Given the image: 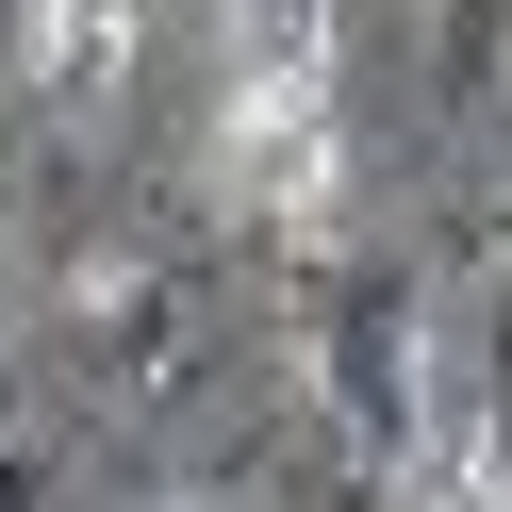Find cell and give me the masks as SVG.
<instances>
[{"label": "cell", "instance_id": "5", "mask_svg": "<svg viewBox=\"0 0 512 512\" xmlns=\"http://www.w3.org/2000/svg\"><path fill=\"white\" fill-rule=\"evenodd\" d=\"M34 496H50V446H34V430H0V512H34Z\"/></svg>", "mask_w": 512, "mask_h": 512}, {"label": "cell", "instance_id": "6", "mask_svg": "<svg viewBox=\"0 0 512 512\" xmlns=\"http://www.w3.org/2000/svg\"><path fill=\"white\" fill-rule=\"evenodd\" d=\"M0 83H34V0H0Z\"/></svg>", "mask_w": 512, "mask_h": 512}, {"label": "cell", "instance_id": "2", "mask_svg": "<svg viewBox=\"0 0 512 512\" xmlns=\"http://www.w3.org/2000/svg\"><path fill=\"white\" fill-rule=\"evenodd\" d=\"M347 83L331 67H232V116H215V199L232 215H265L281 248H331V215H347Z\"/></svg>", "mask_w": 512, "mask_h": 512}, {"label": "cell", "instance_id": "4", "mask_svg": "<svg viewBox=\"0 0 512 512\" xmlns=\"http://www.w3.org/2000/svg\"><path fill=\"white\" fill-rule=\"evenodd\" d=\"M133 34H149V0H34V83L50 100H100L133 67Z\"/></svg>", "mask_w": 512, "mask_h": 512}, {"label": "cell", "instance_id": "7", "mask_svg": "<svg viewBox=\"0 0 512 512\" xmlns=\"http://www.w3.org/2000/svg\"><path fill=\"white\" fill-rule=\"evenodd\" d=\"M496 232H512V215H496Z\"/></svg>", "mask_w": 512, "mask_h": 512}, {"label": "cell", "instance_id": "3", "mask_svg": "<svg viewBox=\"0 0 512 512\" xmlns=\"http://www.w3.org/2000/svg\"><path fill=\"white\" fill-rule=\"evenodd\" d=\"M67 347L100 397H166L199 364V298H182L149 248H67Z\"/></svg>", "mask_w": 512, "mask_h": 512}, {"label": "cell", "instance_id": "1", "mask_svg": "<svg viewBox=\"0 0 512 512\" xmlns=\"http://www.w3.org/2000/svg\"><path fill=\"white\" fill-rule=\"evenodd\" d=\"M298 331H314V397H331V430L364 446L380 479L430 463L446 430V380H430V314H413L397 265H364V248H314L298 265Z\"/></svg>", "mask_w": 512, "mask_h": 512}]
</instances>
